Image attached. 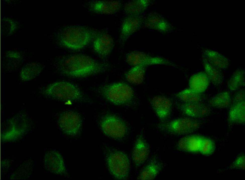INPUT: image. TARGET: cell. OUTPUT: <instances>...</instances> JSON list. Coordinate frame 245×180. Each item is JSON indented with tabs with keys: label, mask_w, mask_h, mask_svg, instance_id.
Returning a JSON list of instances; mask_svg holds the SVG:
<instances>
[{
	"label": "cell",
	"mask_w": 245,
	"mask_h": 180,
	"mask_svg": "<svg viewBox=\"0 0 245 180\" xmlns=\"http://www.w3.org/2000/svg\"><path fill=\"white\" fill-rule=\"evenodd\" d=\"M201 123L197 119L183 117L161 122L157 126L163 132L174 135H183L194 132L197 130Z\"/></svg>",
	"instance_id": "ba28073f"
},
{
	"label": "cell",
	"mask_w": 245,
	"mask_h": 180,
	"mask_svg": "<svg viewBox=\"0 0 245 180\" xmlns=\"http://www.w3.org/2000/svg\"><path fill=\"white\" fill-rule=\"evenodd\" d=\"M202 61L205 72L210 81L215 86H218L220 85L224 79V76L221 70L212 65L204 58H202Z\"/></svg>",
	"instance_id": "d4e9b609"
},
{
	"label": "cell",
	"mask_w": 245,
	"mask_h": 180,
	"mask_svg": "<svg viewBox=\"0 0 245 180\" xmlns=\"http://www.w3.org/2000/svg\"><path fill=\"white\" fill-rule=\"evenodd\" d=\"M245 70L243 68L236 70L230 77L227 83L229 90L234 92L244 86Z\"/></svg>",
	"instance_id": "83f0119b"
},
{
	"label": "cell",
	"mask_w": 245,
	"mask_h": 180,
	"mask_svg": "<svg viewBox=\"0 0 245 180\" xmlns=\"http://www.w3.org/2000/svg\"><path fill=\"white\" fill-rule=\"evenodd\" d=\"M176 105L182 113L192 117H204L208 115L210 112L208 106L200 102H182Z\"/></svg>",
	"instance_id": "2e32d148"
},
{
	"label": "cell",
	"mask_w": 245,
	"mask_h": 180,
	"mask_svg": "<svg viewBox=\"0 0 245 180\" xmlns=\"http://www.w3.org/2000/svg\"><path fill=\"white\" fill-rule=\"evenodd\" d=\"M84 6L93 13L111 15L120 10L122 8V4L118 1H92L88 2Z\"/></svg>",
	"instance_id": "7c38bea8"
},
{
	"label": "cell",
	"mask_w": 245,
	"mask_h": 180,
	"mask_svg": "<svg viewBox=\"0 0 245 180\" xmlns=\"http://www.w3.org/2000/svg\"><path fill=\"white\" fill-rule=\"evenodd\" d=\"M215 149L214 144L211 140L203 137L200 152L205 155H209L213 153Z\"/></svg>",
	"instance_id": "1f68e13d"
},
{
	"label": "cell",
	"mask_w": 245,
	"mask_h": 180,
	"mask_svg": "<svg viewBox=\"0 0 245 180\" xmlns=\"http://www.w3.org/2000/svg\"><path fill=\"white\" fill-rule=\"evenodd\" d=\"M41 92L46 98L59 101L83 102L88 100L77 86L67 81L52 83L43 88Z\"/></svg>",
	"instance_id": "277c9868"
},
{
	"label": "cell",
	"mask_w": 245,
	"mask_h": 180,
	"mask_svg": "<svg viewBox=\"0 0 245 180\" xmlns=\"http://www.w3.org/2000/svg\"><path fill=\"white\" fill-rule=\"evenodd\" d=\"M202 58L205 59L210 64L221 70H225L228 67L229 59L217 52L209 49L204 50Z\"/></svg>",
	"instance_id": "d6986e66"
},
{
	"label": "cell",
	"mask_w": 245,
	"mask_h": 180,
	"mask_svg": "<svg viewBox=\"0 0 245 180\" xmlns=\"http://www.w3.org/2000/svg\"><path fill=\"white\" fill-rule=\"evenodd\" d=\"M43 68L42 65L38 62L27 63L21 70L20 74L21 78L24 81L31 80L39 75Z\"/></svg>",
	"instance_id": "cb8c5ba5"
},
{
	"label": "cell",
	"mask_w": 245,
	"mask_h": 180,
	"mask_svg": "<svg viewBox=\"0 0 245 180\" xmlns=\"http://www.w3.org/2000/svg\"><path fill=\"white\" fill-rule=\"evenodd\" d=\"M27 162L24 163L13 174L10 178L12 179H22L25 177L29 176L32 171V163Z\"/></svg>",
	"instance_id": "4dcf8cb0"
},
{
	"label": "cell",
	"mask_w": 245,
	"mask_h": 180,
	"mask_svg": "<svg viewBox=\"0 0 245 180\" xmlns=\"http://www.w3.org/2000/svg\"><path fill=\"white\" fill-rule=\"evenodd\" d=\"M150 4L148 0H137L128 2L125 6L124 10L128 15H140L147 9Z\"/></svg>",
	"instance_id": "484cf974"
},
{
	"label": "cell",
	"mask_w": 245,
	"mask_h": 180,
	"mask_svg": "<svg viewBox=\"0 0 245 180\" xmlns=\"http://www.w3.org/2000/svg\"><path fill=\"white\" fill-rule=\"evenodd\" d=\"M228 121L230 125L244 124L245 101L233 104L229 112Z\"/></svg>",
	"instance_id": "603a6c76"
},
{
	"label": "cell",
	"mask_w": 245,
	"mask_h": 180,
	"mask_svg": "<svg viewBox=\"0 0 245 180\" xmlns=\"http://www.w3.org/2000/svg\"><path fill=\"white\" fill-rule=\"evenodd\" d=\"M210 80L205 72H200L192 75L189 80L190 88L200 94L207 88Z\"/></svg>",
	"instance_id": "44dd1931"
},
{
	"label": "cell",
	"mask_w": 245,
	"mask_h": 180,
	"mask_svg": "<svg viewBox=\"0 0 245 180\" xmlns=\"http://www.w3.org/2000/svg\"><path fill=\"white\" fill-rule=\"evenodd\" d=\"M31 122L24 113L17 114L3 122L1 138L4 142L17 140L25 135L30 130Z\"/></svg>",
	"instance_id": "8992f818"
},
{
	"label": "cell",
	"mask_w": 245,
	"mask_h": 180,
	"mask_svg": "<svg viewBox=\"0 0 245 180\" xmlns=\"http://www.w3.org/2000/svg\"><path fill=\"white\" fill-rule=\"evenodd\" d=\"M245 101V92L242 89L236 91L233 95L231 101L233 104Z\"/></svg>",
	"instance_id": "836d02e7"
},
{
	"label": "cell",
	"mask_w": 245,
	"mask_h": 180,
	"mask_svg": "<svg viewBox=\"0 0 245 180\" xmlns=\"http://www.w3.org/2000/svg\"><path fill=\"white\" fill-rule=\"evenodd\" d=\"M162 167V163L156 158L154 157L141 171L137 179L142 180L153 179L158 174Z\"/></svg>",
	"instance_id": "7402d4cb"
},
{
	"label": "cell",
	"mask_w": 245,
	"mask_h": 180,
	"mask_svg": "<svg viewBox=\"0 0 245 180\" xmlns=\"http://www.w3.org/2000/svg\"><path fill=\"white\" fill-rule=\"evenodd\" d=\"M44 167L48 171L57 175L67 174L64 160L60 154L55 150L45 153L44 158Z\"/></svg>",
	"instance_id": "5bb4252c"
},
{
	"label": "cell",
	"mask_w": 245,
	"mask_h": 180,
	"mask_svg": "<svg viewBox=\"0 0 245 180\" xmlns=\"http://www.w3.org/2000/svg\"><path fill=\"white\" fill-rule=\"evenodd\" d=\"M231 101L229 93L225 91L219 93L211 99L209 104L212 107L220 109L228 107Z\"/></svg>",
	"instance_id": "f546056e"
},
{
	"label": "cell",
	"mask_w": 245,
	"mask_h": 180,
	"mask_svg": "<svg viewBox=\"0 0 245 180\" xmlns=\"http://www.w3.org/2000/svg\"><path fill=\"white\" fill-rule=\"evenodd\" d=\"M91 43L94 53L106 61L114 46V40L111 35L106 30L95 29Z\"/></svg>",
	"instance_id": "9c48e42d"
},
{
	"label": "cell",
	"mask_w": 245,
	"mask_h": 180,
	"mask_svg": "<svg viewBox=\"0 0 245 180\" xmlns=\"http://www.w3.org/2000/svg\"><path fill=\"white\" fill-rule=\"evenodd\" d=\"M58 123L60 129L65 134L69 136H75L80 132L82 122L78 113L74 111H68L61 115Z\"/></svg>",
	"instance_id": "8fae6325"
},
{
	"label": "cell",
	"mask_w": 245,
	"mask_h": 180,
	"mask_svg": "<svg viewBox=\"0 0 245 180\" xmlns=\"http://www.w3.org/2000/svg\"><path fill=\"white\" fill-rule=\"evenodd\" d=\"M147 67L142 65L134 66L125 75L127 80L133 84L139 85L143 82Z\"/></svg>",
	"instance_id": "4316f807"
},
{
	"label": "cell",
	"mask_w": 245,
	"mask_h": 180,
	"mask_svg": "<svg viewBox=\"0 0 245 180\" xmlns=\"http://www.w3.org/2000/svg\"><path fill=\"white\" fill-rule=\"evenodd\" d=\"M143 23L147 28L163 32L171 30V26L167 20L159 14L152 13L144 18Z\"/></svg>",
	"instance_id": "ac0fdd59"
},
{
	"label": "cell",
	"mask_w": 245,
	"mask_h": 180,
	"mask_svg": "<svg viewBox=\"0 0 245 180\" xmlns=\"http://www.w3.org/2000/svg\"><path fill=\"white\" fill-rule=\"evenodd\" d=\"M144 18L141 15H128L122 22L120 28L119 43L124 46L128 39L141 27Z\"/></svg>",
	"instance_id": "4fadbf2b"
},
{
	"label": "cell",
	"mask_w": 245,
	"mask_h": 180,
	"mask_svg": "<svg viewBox=\"0 0 245 180\" xmlns=\"http://www.w3.org/2000/svg\"><path fill=\"white\" fill-rule=\"evenodd\" d=\"M98 94L106 102L113 105L135 109L139 100L132 88L122 82L107 83L98 86Z\"/></svg>",
	"instance_id": "7a4b0ae2"
},
{
	"label": "cell",
	"mask_w": 245,
	"mask_h": 180,
	"mask_svg": "<svg viewBox=\"0 0 245 180\" xmlns=\"http://www.w3.org/2000/svg\"><path fill=\"white\" fill-rule=\"evenodd\" d=\"M111 68L108 62L98 61L82 54L63 56L56 63V70L58 74L72 78L96 75L109 71Z\"/></svg>",
	"instance_id": "6da1fadb"
},
{
	"label": "cell",
	"mask_w": 245,
	"mask_h": 180,
	"mask_svg": "<svg viewBox=\"0 0 245 180\" xmlns=\"http://www.w3.org/2000/svg\"><path fill=\"white\" fill-rule=\"evenodd\" d=\"M95 29L79 25L65 26L56 33V40L63 47L72 50L81 49L91 43Z\"/></svg>",
	"instance_id": "3957f363"
},
{
	"label": "cell",
	"mask_w": 245,
	"mask_h": 180,
	"mask_svg": "<svg viewBox=\"0 0 245 180\" xmlns=\"http://www.w3.org/2000/svg\"><path fill=\"white\" fill-rule=\"evenodd\" d=\"M245 157L244 154L239 156L233 163L231 168L244 170Z\"/></svg>",
	"instance_id": "d6a6232c"
},
{
	"label": "cell",
	"mask_w": 245,
	"mask_h": 180,
	"mask_svg": "<svg viewBox=\"0 0 245 180\" xmlns=\"http://www.w3.org/2000/svg\"><path fill=\"white\" fill-rule=\"evenodd\" d=\"M104 153L107 166L112 176L117 179H127L130 164L126 155L121 151L107 147H105Z\"/></svg>",
	"instance_id": "5b68a950"
},
{
	"label": "cell",
	"mask_w": 245,
	"mask_h": 180,
	"mask_svg": "<svg viewBox=\"0 0 245 180\" xmlns=\"http://www.w3.org/2000/svg\"><path fill=\"white\" fill-rule=\"evenodd\" d=\"M151 103L161 122L166 121L170 114L172 108V103L170 100L164 96H157L152 98Z\"/></svg>",
	"instance_id": "e0dca14e"
},
{
	"label": "cell",
	"mask_w": 245,
	"mask_h": 180,
	"mask_svg": "<svg viewBox=\"0 0 245 180\" xmlns=\"http://www.w3.org/2000/svg\"><path fill=\"white\" fill-rule=\"evenodd\" d=\"M175 96L177 99L183 103L200 102L203 98L202 94L197 93L190 88L178 92Z\"/></svg>",
	"instance_id": "f1b7e54d"
},
{
	"label": "cell",
	"mask_w": 245,
	"mask_h": 180,
	"mask_svg": "<svg viewBox=\"0 0 245 180\" xmlns=\"http://www.w3.org/2000/svg\"><path fill=\"white\" fill-rule=\"evenodd\" d=\"M126 60L129 65L133 66L142 65L147 67L159 65L177 66L173 62L165 58L151 56L139 51H134L129 53L127 55Z\"/></svg>",
	"instance_id": "30bf717a"
},
{
	"label": "cell",
	"mask_w": 245,
	"mask_h": 180,
	"mask_svg": "<svg viewBox=\"0 0 245 180\" xmlns=\"http://www.w3.org/2000/svg\"><path fill=\"white\" fill-rule=\"evenodd\" d=\"M99 126L106 136L117 140L126 137L128 134L129 128L122 119L108 113H105L100 117L99 121Z\"/></svg>",
	"instance_id": "52a82bcc"
},
{
	"label": "cell",
	"mask_w": 245,
	"mask_h": 180,
	"mask_svg": "<svg viewBox=\"0 0 245 180\" xmlns=\"http://www.w3.org/2000/svg\"><path fill=\"white\" fill-rule=\"evenodd\" d=\"M149 153V147L142 130L136 137L132 152V159L135 166L138 167L143 164L148 158Z\"/></svg>",
	"instance_id": "9a60e30c"
},
{
	"label": "cell",
	"mask_w": 245,
	"mask_h": 180,
	"mask_svg": "<svg viewBox=\"0 0 245 180\" xmlns=\"http://www.w3.org/2000/svg\"><path fill=\"white\" fill-rule=\"evenodd\" d=\"M203 137L196 135L184 137L178 141V146L179 149L184 151L200 152Z\"/></svg>",
	"instance_id": "ffe728a7"
}]
</instances>
